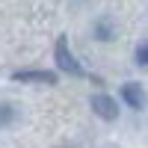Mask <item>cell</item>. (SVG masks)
Returning <instances> with one entry per match:
<instances>
[{
    "instance_id": "obj_1",
    "label": "cell",
    "mask_w": 148,
    "mask_h": 148,
    "mask_svg": "<svg viewBox=\"0 0 148 148\" xmlns=\"http://www.w3.org/2000/svg\"><path fill=\"white\" fill-rule=\"evenodd\" d=\"M56 65L62 68L65 74H71V77H83V65L71 56L68 42H65V39H59V42H56Z\"/></svg>"
},
{
    "instance_id": "obj_4",
    "label": "cell",
    "mask_w": 148,
    "mask_h": 148,
    "mask_svg": "<svg viewBox=\"0 0 148 148\" xmlns=\"http://www.w3.org/2000/svg\"><path fill=\"white\" fill-rule=\"evenodd\" d=\"M18 83H42V86H53L56 74L53 71H42V68H30V71H15L12 74Z\"/></svg>"
},
{
    "instance_id": "obj_6",
    "label": "cell",
    "mask_w": 148,
    "mask_h": 148,
    "mask_svg": "<svg viewBox=\"0 0 148 148\" xmlns=\"http://www.w3.org/2000/svg\"><path fill=\"white\" fill-rule=\"evenodd\" d=\"M12 116H15V110H12L9 104H0V125H6Z\"/></svg>"
},
{
    "instance_id": "obj_3",
    "label": "cell",
    "mask_w": 148,
    "mask_h": 148,
    "mask_svg": "<svg viewBox=\"0 0 148 148\" xmlns=\"http://www.w3.org/2000/svg\"><path fill=\"white\" fill-rule=\"evenodd\" d=\"M92 110H95L101 119H107V121H116V119H119V104H116L110 95H104V92L92 95Z\"/></svg>"
},
{
    "instance_id": "obj_5",
    "label": "cell",
    "mask_w": 148,
    "mask_h": 148,
    "mask_svg": "<svg viewBox=\"0 0 148 148\" xmlns=\"http://www.w3.org/2000/svg\"><path fill=\"white\" fill-rule=\"evenodd\" d=\"M136 65L139 68H148V39L136 47Z\"/></svg>"
},
{
    "instance_id": "obj_2",
    "label": "cell",
    "mask_w": 148,
    "mask_h": 148,
    "mask_svg": "<svg viewBox=\"0 0 148 148\" xmlns=\"http://www.w3.org/2000/svg\"><path fill=\"white\" fill-rule=\"evenodd\" d=\"M121 101H125L130 110H145L148 107V95L142 83H125L121 86Z\"/></svg>"
}]
</instances>
